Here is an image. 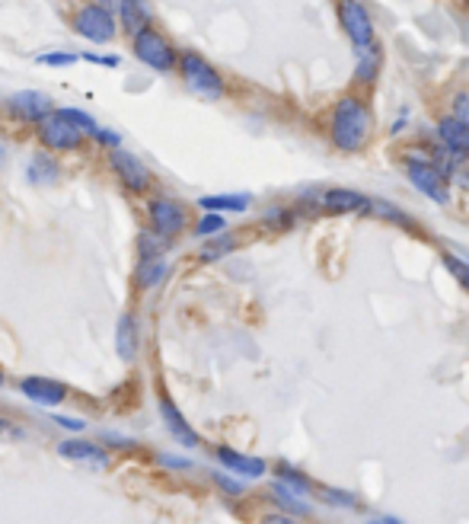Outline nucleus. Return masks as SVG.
Returning <instances> with one entry per match:
<instances>
[{
	"label": "nucleus",
	"mask_w": 469,
	"mask_h": 524,
	"mask_svg": "<svg viewBox=\"0 0 469 524\" xmlns=\"http://www.w3.org/2000/svg\"><path fill=\"white\" fill-rule=\"evenodd\" d=\"M109 167L115 170L119 183L128 192H147V186H151V170H147L135 154L125 151V147H112V151H109Z\"/></svg>",
	"instance_id": "obj_8"
},
{
	"label": "nucleus",
	"mask_w": 469,
	"mask_h": 524,
	"mask_svg": "<svg viewBox=\"0 0 469 524\" xmlns=\"http://www.w3.org/2000/svg\"><path fill=\"white\" fill-rule=\"evenodd\" d=\"M103 438L109 441V445H119V448H135V441L131 438H125V435H112V432H106Z\"/></svg>",
	"instance_id": "obj_41"
},
{
	"label": "nucleus",
	"mask_w": 469,
	"mask_h": 524,
	"mask_svg": "<svg viewBox=\"0 0 469 524\" xmlns=\"http://www.w3.org/2000/svg\"><path fill=\"white\" fill-rule=\"evenodd\" d=\"M119 7V20H121V26L131 32V36H137L141 29H147L151 26V4L147 0H119L115 4Z\"/></svg>",
	"instance_id": "obj_18"
},
{
	"label": "nucleus",
	"mask_w": 469,
	"mask_h": 524,
	"mask_svg": "<svg viewBox=\"0 0 469 524\" xmlns=\"http://www.w3.org/2000/svg\"><path fill=\"white\" fill-rule=\"evenodd\" d=\"M20 394L29 396V400L38 403V406H45V410H52V406H58V403L68 400V387L54 378H26V380H20Z\"/></svg>",
	"instance_id": "obj_11"
},
{
	"label": "nucleus",
	"mask_w": 469,
	"mask_h": 524,
	"mask_svg": "<svg viewBox=\"0 0 469 524\" xmlns=\"http://www.w3.org/2000/svg\"><path fill=\"white\" fill-rule=\"evenodd\" d=\"M179 74H182V80H185V87H189L192 93H198V96L224 99V93H227V84H224L220 71L214 68L208 58H202L198 52L179 54Z\"/></svg>",
	"instance_id": "obj_4"
},
{
	"label": "nucleus",
	"mask_w": 469,
	"mask_h": 524,
	"mask_svg": "<svg viewBox=\"0 0 469 524\" xmlns=\"http://www.w3.org/2000/svg\"><path fill=\"white\" fill-rule=\"evenodd\" d=\"M371 205V198L358 189H325L319 195V212L341 218V214H364Z\"/></svg>",
	"instance_id": "obj_10"
},
{
	"label": "nucleus",
	"mask_w": 469,
	"mask_h": 524,
	"mask_svg": "<svg viewBox=\"0 0 469 524\" xmlns=\"http://www.w3.org/2000/svg\"><path fill=\"white\" fill-rule=\"evenodd\" d=\"M236 250V237L234 234H220L214 237V240H208L205 250H202V262H218V259H224L227 253Z\"/></svg>",
	"instance_id": "obj_24"
},
{
	"label": "nucleus",
	"mask_w": 469,
	"mask_h": 524,
	"mask_svg": "<svg viewBox=\"0 0 469 524\" xmlns=\"http://www.w3.org/2000/svg\"><path fill=\"white\" fill-rule=\"evenodd\" d=\"M77 54H64V52H48V54H38V64H52V68H64V64H74Z\"/></svg>",
	"instance_id": "obj_34"
},
{
	"label": "nucleus",
	"mask_w": 469,
	"mask_h": 524,
	"mask_svg": "<svg viewBox=\"0 0 469 524\" xmlns=\"http://www.w3.org/2000/svg\"><path fill=\"white\" fill-rule=\"evenodd\" d=\"M205 212H246L250 208V198L246 195H205L198 198Z\"/></svg>",
	"instance_id": "obj_22"
},
{
	"label": "nucleus",
	"mask_w": 469,
	"mask_h": 524,
	"mask_svg": "<svg viewBox=\"0 0 469 524\" xmlns=\"http://www.w3.org/2000/svg\"><path fill=\"white\" fill-rule=\"evenodd\" d=\"M115 349H119L121 362H135L137 352V323L131 313H121L119 329H115Z\"/></svg>",
	"instance_id": "obj_19"
},
{
	"label": "nucleus",
	"mask_w": 469,
	"mask_h": 524,
	"mask_svg": "<svg viewBox=\"0 0 469 524\" xmlns=\"http://www.w3.org/2000/svg\"><path fill=\"white\" fill-rule=\"evenodd\" d=\"M160 463L163 467H176V470H189L192 461H185V457H169V454H160Z\"/></svg>",
	"instance_id": "obj_40"
},
{
	"label": "nucleus",
	"mask_w": 469,
	"mask_h": 524,
	"mask_svg": "<svg viewBox=\"0 0 469 524\" xmlns=\"http://www.w3.org/2000/svg\"><path fill=\"white\" fill-rule=\"evenodd\" d=\"M84 62H93V64H106V68H119V58L115 54H93V52H86V54H80Z\"/></svg>",
	"instance_id": "obj_38"
},
{
	"label": "nucleus",
	"mask_w": 469,
	"mask_h": 524,
	"mask_svg": "<svg viewBox=\"0 0 469 524\" xmlns=\"http://www.w3.org/2000/svg\"><path fill=\"white\" fill-rule=\"evenodd\" d=\"M374 131V112L371 103L358 93H341L329 109V141L335 151L358 154L367 147Z\"/></svg>",
	"instance_id": "obj_1"
},
{
	"label": "nucleus",
	"mask_w": 469,
	"mask_h": 524,
	"mask_svg": "<svg viewBox=\"0 0 469 524\" xmlns=\"http://www.w3.org/2000/svg\"><path fill=\"white\" fill-rule=\"evenodd\" d=\"M380 71H383V46L374 42L367 52H358V64H355V87H374L380 80Z\"/></svg>",
	"instance_id": "obj_16"
},
{
	"label": "nucleus",
	"mask_w": 469,
	"mask_h": 524,
	"mask_svg": "<svg viewBox=\"0 0 469 524\" xmlns=\"http://www.w3.org/2000/svg\"><path fill=\"white\" fill-rule=\"evenodd\" d=\"M36 125H38V137H42V145H45L48 151H54V154L77 151L86 137V131L80 129V122H77L68 109H52V112H48L45 119H38Z\"/></svg>",
	"instance_id": "obj_3"
},
{
	"label": "nucleus",
	"mask_w": 469,
	"mask_h": 524,
	"mask_svg": "<svg viewBox=\"0 0 469 524\" xmlns=\"http://www.w3.org/2000/svg\"><path fill=\"white\" fill-rule=\"evenodd\" d=\"M96 141L99 145H106V147H121V137L115 135V131H106V129L96 131Z\"/></svg>",
	"instance_id": "obj_39"
},
{
	"label": "nucleus",
	"mask_w": 469,
	"mask_h": 524,
	"mask_svg": "<svg viewBox=\"0 0 469 524\" xmlns=\"http://www.w3.org/2000/svg\"><path fill=\"white\" fill-rule=\"evenodd\" d=\"M444 266H447V272L457 279V285L469 291V262L466 259H457V256H450V253H444Z\"/></svg>",
	"instance_id": "obj_32"
},
{
	"label": "nucleus",
	"mask_w": 469,
	"mask_h": 524,
	"mask_svg": "<svg viewBox=\"0 0 469 524\" xmlns=\"http://www.w3.org/2000/svg\"><path fill=\"white\" fill-rule=\"evenodd\" d=\"M463 7H466V13H469V0H463Z\"/></svg>",
	"instance_id": "obj_44"
},
{
	"label": "nucleus",
	"mask_w": 469,
	"mask_h": 524,
	"mask_svg": "<svg viewBox=\"0 0 469 524\" xmlns=\"http://www.w3.org/2000/svg\"><path fill=\"white\" fill-rule=\"evenodd\" d=\"M99 4H103V7H106V4H119V0H99Z\"/></svg>",
	"instance_id": "obj_42"
},
{
	"label": "nucleus",
	"mask_w": 469,
	"mask_h": 524,
	"mask_svg": "<svg viewBox=\"0 0 469 524\" xmlns=\"http://www.w3.org/2000/svg\"><path fill=\"white\" fill-rule=\"evenodd\" d=\"M52 99L45 93H36V90H26V93H16L10 96V112L20 115L23 122H38V119H45L52 112Z\"/></svg>",
	"instance_id": "obj_14"
},
{
	"label": "nucleus",
	"mask_w": 469,
	"mask_h": 524,
	"mask_svg": "<svg viewBox=\"0 0 469 524\" xmlns=\"http://www.w3.org/2000/svg\"><path fill=\"white\" fill-rule=\"evenodd\" d=\"M214 483H218V487L224 489L227 495H243V493H246V487H243V483H236L234 477H227V473H214Z\"/></svg>",
	"instance_id": "obj_35"
},
{
	"label": "nucleus",
	"mask_w": 469,
	"mask_h": 524,
	"mask_svg": "<svg viewBox=\"0 0 469 524\" xmlns=\"http://www.w3.org/2000/svg\"><path fill=\"white\" fill-rule=\"evenodd\" d=\"M278 479H281V483H288L291 489H297V493H303V495H307V493L313 489V487H310V479L303 477L300 470H294V467H291V463H284V461L278 463Z\"/></svg>",
	"instance_id": "obj_26"
},
{
	"label": "nucleus",
	"mask_w": 469,
	"mask_h": 524,
	"mask_svg": "<svg viewBox=\"0 0 469 524\" xmlns=\"http://www.w3.org/2000/svg\"><path fill=\"white\" fill-rule=\"evenodd\" d=\"M167 244H169V237L157 234L153 228H151V234H141V237H137L141 256H163V253H167Z\"/></svg>",
	"instance_id": "obj_25"
},
{
	"label": "nucleus",
	"mask_w": 469,
	"mask_h": 524,
	"mask_svg": "<svg viewBox=\"0 0 469 524\" xmlns=\"http://www.w3.org/2000/svg\"><path fill=\"white\" fill-rule=\"evenodd\" d=\"M147 214H151V228L157 230V234L169 237L173 240L176 234H182L185 230V224H189V214H185V208L176 202V198H151V208H147Z\"/></svg>",
	"instance_id": "obj_9"
},
{
	"label": "nucleus",
	"mask_w": 469,
	"mask_h": 524,
	"mask_svg": "<svg viewBox=\"0 0 469 524\" xmlns=\"http://www.w3.org/2000/svg\"><path fill=\"white\" fill-rule=\"evenodd\" d=\"M137 288H157L160 281L169 275V262L163 256H141V266H137Z\"/></svg>",
	"instance_id": "obj_20"
},
{
	"label": "nucleus",
	"mask_w": 469,
	"mask_h": 524,
	"mask_svg": "<svg viewBox=\"0 0 469 524\" xmlns=\"http://www.w3.org/2000/svg\"><path fill=\"white\" fill-rule=\"evenodd\" d=\"M218 461L224 463L230 473L246 477V479H256V477H262L265 473L262 457H246V454H240V451H234V448H218Z\"/></svg>",
	"instance_id": "obj_17"
},
{
	"label": "nucleus",
	"mask_w": 469,
	"mask_h": 524,
	"mask_svg": "<svg viewBox=\"0 0 469 524\" xmlns=\"http://www.w3.org/2000/svg\"><path fill=\"white\" fill-rule=\"evenodd\" d=\"M319 499L325 502V505H333V509H355L358 499L351 493H345V489H333V487H319Z\"/></svg>",
	"instance_id": "obj_28"
},
{
	"label": "nucleus",
	"mask_w": 469,
	"mask_h": 524,
	"mask_svg": "<svg viewBox=\"0 0 469 524\" xmlns=\"http://www.w3.org/2000/svg\"><path fill=\"white\" fill-rule=\"evenodd\" d=\"M52 419L58 422L61 428H68V432H84V428H86L84 419H70V416H52Z\"/></svg>",
	"instance_id": "obj_37"
},
{
	"label": "nucleus",
	"mask_w": 469,
	"mask_h": 524,
	"mask_svg": "<svg viewBox=\"0 0 469 524\" xmlns=\"http://www.w3.org/2000/svg\"><path fill=\"white\" fill-rule=\"evenodd\" d=\"M135 54L137 62L147 64V68L160 71V74H169V71L179 68V54H176V48L169 46L167 36H160L157 29H141L135 36Z\"/></svg>",
	"instance_id": "obj_6"
},
{
	"label": "nucleus",
	"mask_w": 469,
	"mask_h": 524,
	"mask_svg": "<svg viewBox=\"0 0 469 524\" xmlns=\"http://www.w3.org/2000/svg\"><path fill=\"white\" fill-rule=\"evenodd\" d=\"M0 438H10V441H23L26 432L16 422H10V419H0Z\"/></svg>",
	"instance_id": "obj_36"
},
{
	"label": "nucleus",
	"mask_w": 469,
	"mask_h": 524,
	"mask_svg": "<svg viewBox=\"0 0 469 524\" xmlns=\"http://www.w3.org/2000/svg\"><path fill=\"white\" fill-rule=\"evenodd\" d=\"M54 173H58V167H54L45 154H36V157H32V163H29V179H32V183H42V179H45V183H52Z\"/></svg>",
	"instance_id": "obj_27"
},
{
	"label": "nucleus",
	"mask_w": 469,
	"mask_h": 524,
	"mask_svg": "<svg viewBox=\"0 0 469 524\" xmlns=\"http://www.w3.org/2000/svg\"><path fill=\"white\" fill-rule=\"evenodd\" d=\"M402 170H406V179H409L418 192H424V195L432 198V202H438V205H450V179H447V173L428 157V154H406Z\"/></svg>",
	"instance_id": "obj_2"
},
{
	"label": "nucleus",
	"mask_w": 469,
	"mask_h": 524,
	"mask_svg": "<svg viewBox=\"0 0 469 524\" xmlns=\"http://www.w3.org/2000/svg\"><path fill=\"white\" fill-rule=\"evenodd\" d=\"M434 135H438V141L447 147V151L460 154V157H469V129H466V122H460L454 112L440 115L438 125H434Z\"/></svg>",
	"instance_id": "obj_12"
},
{
	"label": "nucleus",
	"mask_w": 469,
	"mask_h": 524,
	"mask_svg": "<svg viewBox=\"0 0 469 524\" xmlns=\"http://www.w3.org/2000/svg\"><path fill=\"white\" fill-rule=\"evenodd\" d=\"M0 163H4V145H0Z\"/></svg>",
	"instance_id": "obj_43"
},
{
	"label": "nucleus",
	"mask_w": 469,
	"mask_h": 524,
	"mask_svg": "<svg viewBox=\"0 0 469 524\" xmlns=\"http://www.w3.org/2000/svg\"><path fill=\"white\" fill-rule=\"evenodd\" d=\"M450 112H454L460 122H466V129H469V87H460V90L450 93Z\"/></svg>",
	"instance_id": "obj_33"
},
{
	"label": "nucleus",
	"mask_w": 469,
	"mask_h": 524,
	"mask_svg": "<svg viewBox=\"0 0 469 524\" xmlns=\"http://www.w3.org/2000/svg\"><path fill=\"white\" fill-rule=\"evenodd\" d=\"M227 228V220H224V212H208L205 218L195 224V234L198 237H211V234H224Z\"/></svg>",
	"instance_id": "obj_30"
},
{
	"label": "nucleus",
	"mask_w": 469,
	"mask_h": 524,
	"mask_svg": "<svg viewBox=\"0 0 469 524\" xmlns=\"http://www.w3.org/2000/svg\"><path fill=\"white\" fill-rule=\"evenodd\" d=\"M58 454L64 457V461L86 463V467H99V470L109 463V451L93 445V441H61Z\"/></svg>",
	"instance_id": "obj_15"
},
{
	"label": "nucleus",
	"mask_w": 469,
	"mask_h": 524,
	"mask_svg": "<svg viewBox=\"0 0 469 524\" xmlns=\"http://www.w3.org/2000/svg\"><path fill=\"white\" fill-rule=\"evenodd\" d=\"M262 224L284 230V228H291V224H294V212H291L288 205H275V208H268V212L262 214Z\"/></svg>",
	"instance_id": "obj_29"
},
{
	"label": "nucleus",
	"mask_w": 469,
	"mask_h": 524,
	"mask_svg": "<svg viewBox=\"0 0 469 524\" xmlns=\"http://www.w3.org/2000/svg\"><path fill=\"white\" fill-rule=\"evenodd\" d=\"M74 29L77 36H84L86 42H112L115 32H119V23H115V16L109 7L103 4H86L74 13Z\"/></svg>",
	"instance_id": "obj_7"
},
{
	"label": "nucleus",
	"mask_w": 469,
	"mask_h": 524,
	"mask_svg": "<svg viewBox=\"0 0 469 524\" xmlns=\"http://www.w3.org/2000/svg\"><path fill=\"white\" fill-rule=\"evenodd\" d=\"M0 384H4V368H0Z\"/></svg>",
	"instance_id": "obj_45"
},
{
	"label": "nucleus",
	"mask_w": 469,
	"mask_h": 524,
	"mask_svg": "<svg viewBox=\"0 0 469 524\" xmlns=\"http://www.w3.org/2000/svg\"><path fill=\"white\" fill-rule=\"evenodd\" d=\"M335 13H339V26L345 32V38L351 42V48L358 52H367L377 38V29H374L371 10L364 7V0H339L335 4Z\"/></svg>",
	"instance_id": "obj_5"
},
{
	"label": "nucleus",
	"mask_w": 469,
	"mask_h": 524,
	"mask_svg": "<svg viewBox=\"0 0 469 524\" xmlns=\"http://www.w3.org/2000/svg\"><path fill=\"white\" fill-rule=\"evenodd\" d=\"M160 412H163V422H167L169 435H173L179 445H185V448H198V445H202V438L195 435V428L185 422V416L179 412V406H176L167 394L160 396Z\"/></svg>",
	"instance_id": "obj_13"
},
{
	"label": "nucleus",
	"mask_w": 469,
	"mask_h": 524,
	"mask_svg": "<svg viewBox=\"0 0 469 524\" xmlns=\"http://www.w3.org/2000/svg\"><path fill=\"white\" fill-rule=\"evenodd\" d=\"M364 214H374V218H383V220H396L399 228H416V220H412L409 214L399 212L396 205H386V202H380V198H371V205H367V212Z\"/></svg>",
	"instance_id": "obj_23"
},
{
	"label": "nucleus",
	"mask_w": 469,
	"mask_h": 524,
	"mask_svg": "<svg viewBox=\"0 0 469 524\" xmlns=\"http://www.w3.org/2000/svg\"><path fill=\"white\" fill-rule=\"evenodd\" d=\"M272 495H275V502H278L281 509L288 512V515H297V518H307L310 515V505L300 499L303 493H297V489H291L288 483H275L272 487Z\"/></svg>",
	"instance_id": "obj_21"
},
{
	"label": "nucleus",
	"mask_w": 469,
	"mask_h": 524,
	"mask_svg": "<svg viewBox=\"0 0 469 524\" xmlns=\"http://www.w3.org/2000/svg\"><path fill=\"white\" fill-rule=\"evenodd\" d=\"M447 179H450V186H457V189L469 192V157H457L454 163H450V170H447Z\"/></svg>",
	"instance_id": "obj_31"
}]
</instances>
